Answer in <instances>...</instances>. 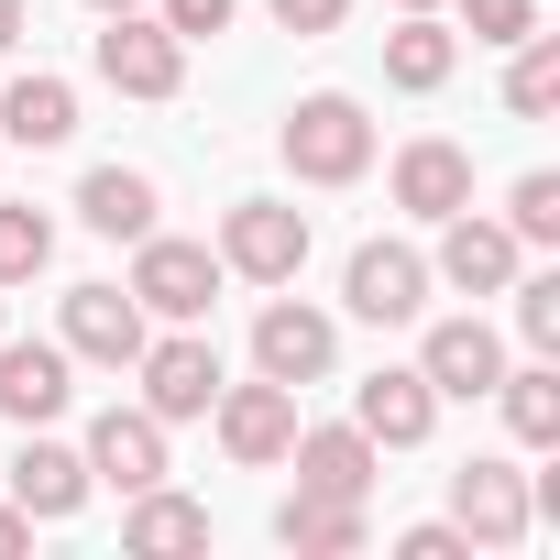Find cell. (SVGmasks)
Returning a JSON list of instances; mask_svg holds the SVG:
<instances>
[{"mask_svg":"<svg viewBox=\"0 0 560 560\" xmlns=\"http://www.w3.org/2000/svg\"><path fill=\"white\" fill-rule=\"evenodd\" d=\"M275 143H287V176H308V187H352V176L374 165V121H363V100H352V89L298 100Z\"/></svg>","mask_w":560,"mask_h":560,"instance_id":"1","label":"cell"},{"mask_svg":"<svg viewBox=\"0 0 560 560\" xmlns=\"http://www.w3.org/2000/svg\"><path fill=\"white\" fill-rule=\"evenodd\" d=\"M298 264H308V209H287V198H242V209L220 220V275L298 287Z\"/></svg>","mask_w":560,"mask_h":560,"instance_id":"2","label":"cell"},{"mask_svg":"<svg viewBox=\"0 0 560 560\" xmlns=\"http://www.w3.org/2000/svg\"><path fill=\"white\" fill-rule=\"evenodd\" d=\"M100 78H110L121 100H176V89H187V45H176L154 12H110V34H100Z\"/></svg>","mask_w":560,"mask_h":560,"instance_id":"3","label":"cell"},{"mask_svg":"<svg viewBox=\"0 0 560 560\" xmlns=\"http://www.w3.org/2000/svg\"><path fill=\"white\" fill-rule=\"evenodd\" d=\"M132 298H143V319H209V298H220V253H209V242H165V231H143Z\"/></svg>","mask_w":560,"mask_h":560,"instance_id":"4","label":"cell"},{"mask_svg":"<svg viewBox=\"0 0 560 560\" xmlns=\"http://www.w3.org/2000/svg\"><path fill=\"white\" fill-rule=\"evenodd\" d=\"M527 516H538V494L516 483V462H462V472H451V527H462L472 549H516Z\"/></svg>","mask_w":560,"mask_h":560,"instance_id":"5","label":"cell"},{"mask_svg":"<svg viewBox=\"0 0 560 560\" xmlns=\"http://www.w3.org/2000/svg\"><path fill=\"white\" fill-rule=\"evenodd\" d=\"M209 418H220V451L264 472V462H287V440H298V385H275V374L264 385H220Z\"/></svg>","mask_w":560,"mask_h":560,"instance_id":"6","label":"cell"},{"mask_svg":"<svg viewBox=\"0 0 560 560\" xmlns=\"http://www.w3.org/2000/svg\"><path fill=\"white\" fill-rule=\"evenodd\" d=\"M132 374H143V407L176 429V418H209V396H220V352L198 341V330H176V341H143L132 352Z\"/></svg>","mask_w":560,"mask_h":560,"instance_id":"7","label":"cell"},{"mask_svg":"<svg viewBox=\"0 0 560 560\" xmlns=\"http://www.w3.org/2000/svg\"><path fill=\"white\" fill-rule=\"evenodd\" d=\"M341 298H352V319L396 330V319H418V308H429V264H418L407 242H363V253H352V275H341Z\"/></svg>","mask_w":560,"mask_h":560,"instance_id":"8","label":"cell"},{"mask_svg":"<svg viewBox=\"0 0 560 560\" xmlns=\"http://www.w3.org/2000/svg\"><path fill=\"white\" fill-rule=\"evenodd\" d=\"M143 352V298L132 287H67V363H132Z\"/></svg>","mask_w":560,"mask_h":560,"instance_id":"9","label":"cell"},{"mask_svg":"<svg viewBox=\"0 0 560 560\" xmlns=\"http://www.w3.org/2000/svg\"><path fill=\"white\" fill-rule=\"evenodd\" d=\"M330 352H341V330H330L319 308H298V298H275V308L253 319V363H264L275 385H319Z\"/></svg>","mask_w":560,"mask_h":560,"instance_id":"10","label":"cell"},{"mask_svg":"<svg viewBox=\"0 0 560 560\" xmlns=\"http://www.w3.org/2000/svg\"><path fill=\"white\" fill-rule=\"evenodd\" d=\"M440 287H462V298H494V287H516V231L505 220H472V209H451L440 220Z\"/></svg>","mask_w":560,"mask_h":560,"instance_id":"11","label":"cell"},{"mask_svg":"<svg viewBox=\"0 0 560 560\" xmlns=\"http://www.w3.org/2000/svg\"><path fill=\"white\" fill-rule=\"evenodd\" d=\"M352 429L374 440V451H418L429 429H440V396H429V374L407 363V374H363V396H352Z\"/></svg>","mask_w":560,"mask_h":560,"instance_id":"12","label":"cell"},{"mask_svg":"<svg viewBox=\"0 0 560 560\" xmlns=\"http://www.w3.org/2000/svg\"><path fill=\"white\" fill-rule=\"evenodd\" d=\"M89 483H121V494L165 483V418H154V407H110V418L89 429Z\"/></svg>","mask_w":560,"mask_h":560,"instance_id":"13","label":"cell"},{"mask_svg":"<svg viewBox=\"0 0 560 560\" xmlns=\"http://www.w3.org/2000/svg\"><path fill=\"white\" fill-rule=\"evenodd\" d=\"M418 374H429V396H494L505 341H494L483 319H440V330L418 341Z\"/></svg>","mask_w":560,"mask_h":560,"instance_id":"14","label":"cell"},{"mask_svg":"<svg viewBox=\"0 0 560 560\" xmlns=\"http://www.w3.org/2000/svg\"><path fill=\"white\" fill-rule=\"evenodd\" d=\"M67 396H78L67 385V341H0V418L12 429H45Z\"/></svg>","mask_w":560,"mask_h":560,"instance_id":"15","label":"cell"},{"mask_svg":"<svg viewBox=\"0 0 560 560\" xmlns=\"http://www.w3.org/2000/svg\"><path fill=\"white\" fill-rule=\"evenodd\" d=\"M275 538H287L298 560H352V549H363V494H319V483H298L287 505H275Z\"/></svg>","mask_w":560,"mask_h":560,"instance_id":"16","label":"cell"},{"mask_svg":"<svg viewBox=\"0 0 560 560\" xmlns=\"http://www.w3.org/2000/svg\"><path fill=\"white\" fill-rule=\"evenodd\" d=\"M396 209H418V220H451V209H472V154L462 143H407L396 154Z\"/></svg>","mask_w":560,"mask_h":560,"instance_id":"17","label":"cell"},{"mask_svg":"<svg viewBox=\"0 0 560 560\" xmlns=\"http://www.w3.org/2000/svg\"><path fill=\"white\" fill-rule=\"evenodd\" d=\"M12 505L23 516H78L89 505V451H67V440H23V462H12Z\"/></svg>","mask_w":560,"mask_h":560,"instance_id":"18","label":"cell"},{"mask_svg":"<svg viewBox=\"0 0 560 560\" xmlns=\"http://www.w3.org/2000/svg\"><path fill=\"white\" fill-rule=\"evenodd\" d=\"M0 132H12L23 154H56L78 132V89L67 78H12V89H0Z\"/></svg>","mask_w":560,"mask_h":560,"instance_id":"19","label":"cell"},{"mask_svg":"<svg viewBox=\"0 0 560 560\" xmlns=\"http://www.w3.org/2000/svg\"><path fill=\"white\" fill-rule=\"evenodd\" d=\"M451 67H462V45H451V23H440V12H407V23L385 34V78H396L407 100L451 89Z\"/></svg>","mask_w":560,"mask_h":560,"instance_id":"20","label":"cell"},{"mask_svg":"<svg viewBox=\"0 0 560 560\" xmlns=\"http://www.w3.org/2000/svg\"><path fill=\"white\" fill-rule=\"evenodd\" d=\"M78 220H89V231H110V242H143V231H154V176H143V165H89Z\"/></svg>","mask_w":560,"mask_h":560,"instance_id":"21","label":"cell"},{"mask_svg":"<svg viewBox=\"0 0 560 560\" xmlns=\"http://www.w3.org/2000/svg\"><path fill=\"white\" fill-rule=\"evenodd\" d=\"M287 462H298V483H319V494H374V440H363V429H298Z\"/></svg>","mask_w":560,"mask_h":560,"instance_id":"22","label":"cell"},{"mask_svg":"<svg viewBox=\"0 0 560 560\" xmlns=\"http://www.w3.org/2000/svg\"><path fill=\"white\" fill-rule=\"evenodd\" d=\"M494 396H505V429L527 440V451H549L560 440V363L538 352V363H516V374H494Z\"/></svg>","mask_w":560,"mask_h":560,"instance_id":"23","label":"cell"},{"mask_svg":"<svg viewBox=\"0 0 560 560\" xmlns=\"http://www.w3.org/2000/svg\"><path fill=\"white\" fill-rule=\"evenodd\" d=\"M121 538H132V549H209V505H187V494L143 483V494H132V516H121Z\"/></svg>","mask_w":560,"mask_h":560,"instance_id":"24","label":"cell"},{"mask_svg":"<svg viewBox=\"0 0 560 560\" xmlns=\"http://www.w3.org/2000/svg\"><path fill=\"white\" fill-rule=\"evenodd\" d=\"M45 264H56V220L34 198H0V287H34Z\"/></svg>","mask_w":560,"mask_h":560,"instance_id":"25","label":"cell"},{"mask_svg":"<svg viewBox=\"0 0 560 560\" xmlns=\"http://www.w3.org/2000/svg\"><path fill=\"white\" fill-rule=\"evenodd\" d=\"M505 110H516V121L560 110V45H549V34H516V67H505Z\"/></svg>","mask_w":560,"mask_h":560,"instance_id":"26","label":"cell"},{"mask_svg":"<svg viewBox=\"0 0 560 560\" xmlns=\"http://www.w3.org/2000/svg\"><path fill=\"white\" fill-rule=\"evenodd\" d=\"M505 231H516V242H560V176H549V165H527V176L505 187Z\"/></svg>","mask_w":560,"mask_h":560,"instance_id":"27","label":"cell"},{"mask_svg":"<svg viewBox=\"0 0 560 560\" xmlns=\"http://www.w3.org/2000/svg\"><path fill=\"white\" fill-rule=\"evenodd\" d=\"M516 330H527V352H560V275H527L516 287Z\"/></svg>","mask_w":560,"mask_h":560,"instance_id":"28","label":"cell"},{"mask_svg":"<svg viewBox=\"0 0 560 560\" xmlns=\"http://www.w3.org/2000/svg\"><path fill=\"white\" fill-rule=\"evenodd\" d=\"M231 12H242V0H165L154 23H165L176 45H209V34H231Z\"/></svg>","mask_w":560,"mask_h":560,"instance_id":"29","label":"cell"},{"mask_svg":"<svg viewBox=\"0 0 560 560\" xmlns=\"http://www.w3.org/2000/svg\"><path fill=\"white\" fill-rule=\"evenodd\" d=\"M538 34V0H472V45H516Z\"/></svg>","mask_w":560,"mask_h":560,"instance_id":"30","label":"cell"},{"mask_svg":"<svg viewBox=\"0 0 560 560\" xmlns=\"http://www.w3.org/2000/svg\"><path fill=\"white\" fill-rule=\"evenodd\" d=\"M264 12H275V23H287V34H330V23L352 12V0H264Z\"/></svg>","mask_w":560,"mask_h":560,"instance_id":"31","label":"cell"},{"mask_svg":"<svg viewBox=\"0 0 560 560\" xmlns=\"http://www.w3.org/2000/svg\"><path fill=\"white\" fill-rule=\"evenodd\" d=\"M396 549H407V560H472V538H462V527H407Z\"/></svg>","mask_w":560,"mask_h":560,"instance_id":"32","label":"cell"},{"mask_svg":"<svg viewBox=\"0 0 560 560\" xmlns=\"http://www.w3.org/2000/svg\"><path fill=\"white\" fill-rule=\"evenodd\" d=\"M23 538H34V516H23V505H0V549H23Z\"/></svg>","mask_w":560,"mask_h":560,"instance_id":"33","label":"cell"},{"mask_svg":"<svg viewBox=\"0 0 560 560\" xmlns=\"http://www.w3.org/2000/svg\"><path fill=\"white\" fill-rule=\"evenodd\" d=\"M23 45V0H0V56H12Z\"/></svg>","mask_w":560,"mask_h":560,"instance_id":"34","label":"cell"},{"mask_svg":"<svg viewBox=\"0 0 560 560\" xmlns=\"http://www.w3.org/2000/svg\"><path fill=\"white\" fill-rule=\"evenodd\" d=\"M89 12H143V0H89Z\"/></svg>","mask_w":560,"mask_h":560,"instance_id":"35","label":"cell"},{"mask_svg":"<svg viewBox=\"0 0 560 560\" xmlns=\"http://www.w3.org/2000/svg\"><path fill=\"white\" fill-rule=\"evenodd\" d=\"M396 12H440V0H396Z\"/></svg>","mask_w":560,"mask_h":560,"instance_id":"36","label":"cell"}]
</instances>
